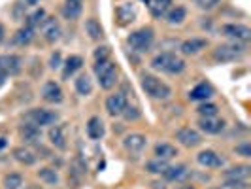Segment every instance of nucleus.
Returning a JSON list of instances; mask_svg holds the SVG:
<instances>
[{
    "instance_id": "1",
    "label": "nucleus",
    "mask_w": 251,
    "mask_h": 189,
    "mask_svg": "<svg viewBox=\"0 0 251 189\" xmlns=\"http://www.w3.org/2000/svg\"><path fill=\"white\" fill-rule=\"evenodd\" d=\"M151 66L155 70H161L164 74H181L185 70V61L181 57H177L172 51H163L159 55L153 57Z\"/></svg>"
},
{
    "instance_id": "2",
    "label": "nucleus",
    "mask_w": 251,
    "mask_h": 189,
    "mask_svg": "<svg viewBox=\"0 0 251 189\" xmlns=\"http://www.w3.org/2000/svg\"><path fill=\"white\" fill-rule=\"evenodd\" d=\"M140 83H142V89L155 101H166V99L172 97V89L168 87L164 81H161L159 78H155V76L142 74Z\"/></svg>"
},
{
    "instance_id": "3",
    "label": "nucleus",
    "mask_w": 251,
    "mask_h": 189,
    "mask_svg": "<svg viewBox=\"0 0 251 189\" xmlns=\"http://www.w3.org/2000/svg\"><path fill=\"white\" fill-rule=\"evenodd\" d=\"M153 40H155V32H153L151 27H142V28H138V30L130 32V36L126 38L128 46H130L134 51H138V53L150 51L151 46H153Z\"/></svg>"
},
{
    "instance_id": "4",
    "label": "nucleus",
    "mask_w": 251,
    "mask_h": 189,
    "mask_svg": "<svg viewBox=\"0 0 251 189\" xmlns=\"http://www.w3.org/2000/svg\"><path fill=\"white\" fill-rule=\"evenodd\" d=\"M95 74L102 89H112L117 83V68H115V63H112L110 59L95 64Z\"/></svg>"
},
{
    "instance_id": "5",
    "label": "nucleus",
    "mask_w": 251,
    "mask_h": 189,
    "mask_svg": "<svg viewBox=\"0 0 251 189\" xmlns=\"http://www.w3.org/2000/svg\"><path fill=\"white\" fill-rule=\"evenodd\" d=\"M246 53L244 44H223V46H217L214 50V59L217 63H232L240 59L242 55Z\"/></svg>"
},
{
    "instance_id": "6",
    "label": "nucleus",
    "mask_w": 251,
    "mask_h": 189,
    "mask_svg": "<svg viewBox=\"0 0 251 189\" xmlns=\"http://www.w3.org/2000/svg\"><path fill=\"white\" fill-rule=\"evenodd\" d=\"M26 119L42 129V127L46 125H55L57 119H59V115H57V112H51V110H46V108H36V110H30L28 112Z\"/></svg>"
},
{
    "instance_id": "7",
    "label": "nucleus",
    "mask_w": 251,
    "mask_h": 189,
    "mask_svg": "<svg viewBox=\"0 0 251 189\" xmlns=\"http://www.w3.org/2000/svg\"><path fill=\"white\" fill-rule=\"evenodd\" d=\"M176 138H177V142H179L181 146H185V148H197V146H201L202 144L201 133H197V131L191 129V127L179 129V131L176 133Z\"/></svg>"
},
{
    "instance_id": "8",
    "label": "nucleus",
    "mask_w": 251,
    "mask_h": 189,
    "mask_svg": "<svg viewBox=\"0 0 251 189\" xmlns=\"http://www.w3.org/2000/svg\"><path fill=\"white\" fill-rule=\"evenodd\" d=\"M221 32L228 38H234L236 42H248L251 38L250 27H246V25H234V23H230V25L223 27Z\"/></svg>"
},
{
    "instance_id": "9",
    "label": "nucleus",
    "mask_w": 251,
    "mask_h": 189,
    "mask_svg": "<svg viewBox=\"0 0 251 189\" xmlns=\"http://www.w3.org/2000/svg\"><path fill=\"white\" fill-rule=\"evenodd\" d=\"M126 108V97L123 93H113L106 99V110L110 115H121L123 110Z\"/></svg>"
},
{
    "instance_id": "10",
    "label": "nucleus",
    "mask_w": 251,
    "mask_h": 189,
    "mask_svg": "<svg viewBox=\"0 0 251 189\" xmlns=\"http://www.w3.org/2000/svg\"><path fill=\"white\" fill-rule=\"evenodd\" d=\"M42 97H44V101L51 102V104H59V102H63V89L59 83H55V81H48L44 87H42Z\"/></svg>"
},
{
    "instance_id": "11",
    "label": "nucleus",
    "mask_w": 251,
    "mask_h": 189,
    "mask_svg": "<svg viewBox=\"0 0 251 189\" xmlns=\"http://www.w3.org/2000/svg\"><path fill=\"white\" fill-rule=\"evenodd\" d=\"M197 161H199L202 166H206V168H219V166H223V164H225L223 157H219L214 150L201 151V153L197 155Z\"/></svg>"
},
{
    "instance_id": "12",
    "label": "nucleus",
    "mask_w": 251,
    "mask_h": 189,
    "mask_svg": "<svg viewBox=\"0 0 251 189\" xmlns=\"http://www.w3.org/2000/svg\"><path fill=\"white\" fill-rule=\"evenodd\" d=\"M146 144H148V138H146L144 135H140V133L126 135L125 140H123V146H125V150L130 151V153H140V151L146 148Z\"/></svg>"
},
{
    "instance_id": "13",
    "label": "nucleus",
    "mask_w": 251,
    "mask_h": 189,
    "mask_svg": "<svg viewBox=\"0 0 251 189\" xmlns=\"http://www.w3.org/2000/svg\"><path fill=\"white\" fill-rule=\"evenodd\" d=\"M199 127H201V131H204L206 135H219L225 129V121L223 119H217V117H201Z\"/></svg>"
},
{
    "instance_id": "14",
    "label": "nucleus",
    "mask_w": 251,
    "mask_h": 189,
    "mask_svg": "<svg viewBox=\"0 0 251 189\" xmlns=\"http://www.w3.org/2000/svg\"><path fill=\"white\" fill-rule=\"evenodd\" d=\"M19 135H21V138L25 140L26 144H36L38 140L42 138V131H40V127L34 125V123H23V125L19 127Z\"/></svg>"
},
{
    "instance_id": "15",
    "label": "nucleus",
    "mask_w": 251,
    "mask_h": 189,
    "mask_svg": "<svg viewBox=\"0 0 251 189\" xmlns=\"http://www.w3.org/2000/svg\"><path fill=\"white\" fill-rule=\"evenodd\" d=\"M42 32H44V36H46L48 42H55L61 36V27H59V23L53 17H46L44 23H42Z\"/></svg>"
},
{
    "instance_id": "16",
    "label": "nucleus",
    "mask_w": 251,
    "mask_h": 189,
    "mask_svg": "<svg viewBox=\"0 0 251 189\" xmlns=\"http://www.w3.org/2000/svg\"><path fill=\"white\" fill-rule=\"evenodd\" d=\"M206 46H208V40H204V38H191V40H185V42L179 46V50H181L183 55H197V53L204 50Z\"/></svg>"
},
{
    "instance_id": "17",
    "label": "nucleus",
    "mask_w": 251,
    "mask_h": 189,
    "mask_svg": "<svg viewBox=\"0 0 251 189\" xmlns=\"http://www.w3.org/2000/svg\"><path fill=\"white\" fill-rule=\"evenodd\" d=\"M172 6V0H148V8H150V13L155 17V19H161L166 15V12L170 10Z\"/></svg>"
},
{
    "instance_id": "18",
    "label": "nucleus",
    "mask_w": 251,
    "mask_h": 189,
    "mask_svg": "<svg viewBox=\"0 0 251 189\" xmlns=\"http://www.w3.org/2000/svg\"><path fill=\"white\" fill-rule=\"evenodd\" d=\"M212 95H214V87H212L210 83L202 81V83H199L197 87L191 89L189 99H191V101H208Z\"/></svg>"
},
{
    "instance_id": "19",
    "label": "nucleus",
    "mask_w": 251,
    "mask_h": 189,
    "mask_svg": "<svg viewBox=\"0 0 251 189\" xmlns=\"http://www.w3.org/2000/svg\"><path fill=\"white\" fill-rule=\"evenodd\" d=\"M81 10H83V0H64V19H77L81 15Z\"/></svg>"
},
{
    "instance_id": "20",
    "label": "nucleus",
    "mask_w": 251,
    "mask_h": 189,
    "mask_svg": "<svg viewBox=\"0 0 251 189\" xmlns=\"http://www.w3.org/2000/svg\"><path fill=\"white\" fill-rule=\"evenodd\" d=\"M189 174L187 166L185 164H174V166H166V170L163 172L164 180H168V182H179V180H183V178Z\"/></svg>"
},
{
    "instance_id": "21",
    "label": "nucleus",
    "mask_w": 251,
    "mask_h": 189,
    "mask_svg": "<svg viewBox=\"0 0 251 189\" xmlns=\"http://www.w3.org/2000/svg\"><path fill=\"white\" fill-rule=\"evenodd\" d=\"M81 66H83V59H81L79 55H70V57L64 61L63 78L64 80H68V78H70V76H74Z\"/></svg>"
},
{
    "instance_id": "22",
    "label": "nucleus",
    "mask_w": 251,
    "mask_h": 189,
    "mask_svg": "<svg viewBox=\"0 0 251 189\" xmlns=\"http://www.w3.org/2000/svg\"><path fill=\"white\" fill-rule=\"evenodd\" d=\"M87 136L91 140H100L104 136V123L100 117H91L87 121Z\"/></svg>"
},
{
    "instance_id": "23",
    "label": "nucleus",
    "mask_w": 251,
    "mask_h": 189,
    "mask_svg": "<svg viewBox=\"0 0 251 189\" xmlns=\"http://www.w3.org/2000/svg\"><path fill=\"white\" fill-rule=\"evenodd\" d=\"M21 57H17V55H6V57H2V70L6 72V74H17L19 70H21Z\"/></svg>"
},
{
    "instance_id": "24",
    "label": "nucleus",
    "mask_w": 251,
    "mask_h": 189,
    "mask_svg": "<svg viewBox=\"0 0 251 189\" xmlns=\"http://www.w3.org/2000/svg\"><path fill=\"white\" fill-rule=\"evenodd\" d=\"M134 17H136V10H134V6H132V4H121V6L117 8V19H119V23H121V25H128V23H132V21H134Z\"/></svg>"
},
{
    "instance_id": "25",
    "label": "nucleus",
    "mask_w": 251,
    "mask_h": 189,
    "mask_svg": "<svg viewBox=\"0 0 251 189\" xmlns=\"http://www.w3.org/2000/svg\"><path fill=\"white\" fill-rule=\"evenodd\" d=\"M176 155H177L176 146H172V144H168V142H159V144L155 146V157H159V159L168 161V159H172V157H176Z\"/></svg>"
},
{
    "instance_id": "26",
    "label": "nucleus",
    "mask_w": 251,
    "mask_h": 189,
    "mask_svg": "<svg viewBox=\"0 0 251 189\" xmlns=\"http://www.w3.org/2000/svg\"><path fill=\"white\" fill-rule=\"evenodd\" d=\"M185 17H187V10H185L183 6L170 8V10L166 12V21H168L170 25H179V23H183Z\"/></svg>"
},
{
    "instance_id": "27",
    "label": "nucleus",
    "mask_w": 251,
    "mask_h": 189,
    "mask_svg": "<svg viewBox=\"0 0 251 189\" xmlns=\"http://www.w3.org/2000/svg\"><path fill=\"white\" fill-rule=\"evenodd\" d=\"M32 38H34V30L28 28V27H23V28H19V30L13 34V44H15V46H26V44L32 42Z\"/></svg>"
},
{
    "instance_id": "28",
    "label": "nucleus",
    "mask_w": 251,
    "mask_h": 189,
    "mask_svg": "<svg viewBox=\"0 0 251 189\" xmlns=\"http://www.w3.org/2000/svg\"><path fill=\"white\" fill-rule=\"evenodd\" d=\"M250 166H232L230 170H226L225 176L228 180H236V182H248L250 178Z\"/></svg>"
},
{
    "instance_id": "29",
    "label": "nucleus",
    "mask_w": 251,
    "mask_h": 189,
    "mask_svg": "<svg viewBox=\"0 0 251 189\" xmlns=\"http://www.w3.org/2000/svg\"><path fill=\"white\" fill-rule=\"evenodd\" d=\"M13 157L23 164L36 163V155L32 153V150H28V148H15V150H13Z\"/></svg>"
},
{
    "instance_id": "30",
    "label": "nucleus",
    "mask_w": 251,
    "mask_h": 189,
    "mask_svg": "<svg viewBox=\"0 0 251 189\" xmlns=\"http://www.w3.org/2000/svg\"><path fill=\"white\" fill-rule=\"evenodd\" d=\"M75 91H77L79 95H83V97L91 95V91H93V83H91V78H89L87 74L77 76V80H75Z\"/></svg>"
},
{
    "instance_id": "31",
    "label": "nucleus",
    "mask_w": 251,
    "mask_h": 189,
    "mask_svg": "<svg viewBox=\"0 0 251 189\" xmlns=\"http://www.w3.org/2000/svg\"><path fill=\"white\" fill-rule=\"evenodd\" d=\"M50 140H51V144H53L55 148H59V150H64V148H66V142H64V135L61 127H51Z\"/></svg>"
},
{
    "instance_id": "32",
    "label": "nucleus",
    "mask_w": 251,
    "mask_h": 189,
    "mask_svg": "<svg viewBox=\"0 0 251 189\" xmlns=\"http://www.w3.org/2000/svg\"><path fill=\"white\" fill-rule=\"evenodd\" d=\"M166 166H168V161L155 157V159H151V161L146 163V170H148L150 174H163L164 170H166Z\"/></svg>"
},
{
    "instance_id": "33",
    "label": "nucleus",
    "mask_w": 251,
    "mask_h": 189,
    "mask_svg": "<svg viewBox=\"0 0 251 189\" xmlns=\"http://www.w3.org/2000/svg\"><path fill=\"white\" fill-rule=\"evenodd\" d=\"M38 176H40V180H42V182L51 184V186L59 184V174H57V170H55V168H50V166L40 168V170H38Z\"/></svg>"
},
{
    "instance_id": "34",
    "label": "nucleus",
    "mask_w": 251,
    "mask_h": 189,
    "mask_svg": "<svg viewBox=\"0 0 251 189\" xmlns=\"http://www.w3.org/2000/svg\"><path fill=\"white\" fill-rule=\"evenodd\" d=\"M85 30H87L89 38H93V40H99V38L104 34V30H102L100 23H99L95 17L87 19V23H85Z\"/></svg>"
},
{
    "instance_id": "35",
    "label": "nucleus",
    "mask_w": 251,
    "mask_h": 189,
    "mask_svg": "<svg viewBox=\"0 0 251 189\" xmlns=\"http://www.w3.org/2000/svg\"><path fill=\"white\" fill-rule=\"evenodd\" d=\"M44 19H46V12L44 10H36L34 13H30L28 17H26V25L28 28H36V27H40L42 23H44Z\"/></svg>"
},
{
    "instance_id": "36",
    "label": "nucleus",
    "mask_w": 251,
    "mask_h": 189,
    "mask_svg": "<svg viewBox=\"0 0 251 189\" xmlns=\"http://www.w3.org/2000/svg\"><path fill=\"white\" fill-rule=\"evenodd\" d=\"M197 112L201 113V117H215L219 110H217V106L212 104V102H204V104H201L197 108Z\"/></svg>"
},
{
    "instance_id": "37",
    "label": "nucleus",
    "mask_w": 251,
    "mask_h": 189,
    "mask_svg": "<svg viewBox=\"0 0 251 189\" xmlns=\"http://www.w3.org/2000/svg\"><path fill=\"white\" fill-rule=\"evenodd\" d=\"M23 186V176L21 174H8L4 178V188L6 189H19Z\"/></svg>"
},
{
    "instance_id": "38",
    "label": "nucleus",
    "mask_w": 251,
    "mask_h": 189,
    "mask_svg": "<svg viewBox=\"0 0 251 189\" xmlns=\"http://www.w3.org/2000/svg\"><path fill=\"white\" fill-rule=\"evenodd\" d=\"M110 53H112V50H110L108 46H102V48H97V50H95V61H97V63H102V61H108V59H110Z\"/></svg>"
},
{
    "instance_id": "39",
    "label": "nucleus",
    "mask_w": 251,
    "mask_h": 189,
    "mask_svg": "<svg viewBox=\"0 0 251 189\" xmlns=\"http://www.w3.org/2000/svg\"><path fill=\"white\" fill-rule=\"evenodd\" d=\"M236 153L242 155V157H251V144L250 142L238 144V146H236Z\"/></svg>"
},
{
    "instance_id": "40",
    "label": "nucleus",
    "mask_w": 251,
    "mask_h": 189,
    "mask_svg": "<svg viewBox=\"0 0 251 189\" xmlns=\"http://www.w3.org/2000/svg\"><path fill=\"white\" fill-rule=\"evenodd\" d=\"M195 2H197V6L202 8V10H212V8H215L219 4V0H195Z\"/></svg>"
},
{
    "instance_id": "41",
    "label": "nucleus",
    "mask_w": 251,
    "mask_h": 189,
    "mask_svg": "<svg viewBox=\"0 0 251 189\" xmlns=\"http://www.w3.org/2000/svg\"><path fill=\"white\" fill-rule=\"evenodd\" d=\"M121 115H125L126 119H138V117H140V112L136 110V108H128V106H126Z\"/></svg>"
},
{
    "instance_id": "42",
    "label": "nucleus",
    "mask_w": 251,
    "mask_h": 189,
    "mask_svg": "<svg viewBox=\"0 0 251 189\" xmlns=\"http://www.w3.org/2000/svg\"><path fill=\"white\" fill-rule=\"evenodd\" d=\"M50 66H51V68H53V70L61 66V53H59V51L51 55V59H50Z\"/></svg>"
},
{
    "instance_id": "43",
    "label": "nucleus",
    "mask_w": 251,
    "mask_h": 189,
    "mask_svg": "<svg viewBox=\"0 0 251 189\" xmlns=\"http://www.w3.org/2000/svg\"><path fill=\"white\" fill-rule=\"evenodd\" d=\"M4 36H6V28H4V25L0 23V44L4 42Z\"/></svg>"
},
{
    "instance_id": "44",
    "label": "nucleus",
    "mask_w": 251,
    "mask_h": 189,
    "mask_svg": "<svg viewBox=\"0 0 251 189\" xmlns=\"http://www.w3.org/2000/svg\"><path fill=\"white\" fill-rule=\"evenodd\" d=\"M6 72H0V87H2V85H4V81H6Z\"/></svg>"
},
{
    "instance_id": "45",
    "label": "nucleus",
    "mask_w": 251,
    "mask_h": 189,
    "mask_svg": "<svg viewBox=\"0 0 251 189\" xmlns=\"http://www.w3.org/2000/svg\"><path fill=\"white\" fill-rule=\"evenodd\" d=\"M28 6H34V4H38V0H25Z\"/></svg>"
},
{
    "instance_id": "46",
    "label": "nucleus",
    "mask_w": 251,
    "mask_h": 189,
    "mask_svg": "<svg viewBox=\"0 0 251 189\" xmlns=\"http://www.w3.org/2000/svg\"><path fill=\"white\" fill-rule=\"evenodd\" d=\"M25 189H40V188H38V186H26Z\"/></svg>"
},
{
    "instance_id": "47",
    "label": "nucleus",
    "mask_w": 251,
    "mask_h": 189,
    "mask_svg": "<svg viewBox=\"0 0 251 189\" xmlns=\"http://www.w3.org/2000/svg\"><path fill=\"white\" fill-rule=\"evenodd\" d=\"M4 144H6V138H0V148H2Z\"/></svg>"
},
{
    "instance_id": "48",
    "label": "nucleus",
    "mask_w": 251,
    "mask_h": 189,
    "mask_svg": "<svg viewBox=\"0 0 251 189\" xmlns=\"http://www.w3.org/2000/svg\"><path fill=\"white\" fill-rule=\"evenodd\" d=\"M0 72H4V70H2V57H0Z\"/></svg>"
}]
</instances>
